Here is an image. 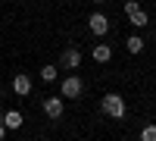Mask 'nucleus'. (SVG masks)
<instances>
[{
	"label": "nucleus",
	"mask_w": 156,
	"mask_h": 141,
	"mask_svg": "<svg viewBox=\"0 0 156 141\" xmlns=\"http://www.w3.org/2000/svg\"><path fill=\"white\" fill-rule=\"evenodd\" d=\"M100 110L106 113L109 119H125V113H128L125 97H122V94H115V91H109V94H103V97H100Z\"/></svg>",
	"instance_id": "1"
},
{
	"label": "nucleus",
	"mask_w": 156,
	"mask_h": 141,
	"mask_svg": "<svg viewBox=\"0 0 156 141\" xmlns=\"http://www.w3.org/2000/svg\"><path fill=\"white\" fill-rule=\"evenodd\" d=\"M125 16H128V25H131V28H144V25L150 22L147 9L140 6L137 0H125Z\"/></svg>",
	"instance_id": "2"
},
{
	"label": "nucleus",
	"mask_w": 156,
	"mask_h": 141,
	"mask_svg": "<svg viewBox=\"0 0 156 141\" xmlns=\"http://www.w3.org/2000/svg\"><path fill=\"white\" fill-rule=\"evenodd\" d=\"M84 91V82L78 79V75H66V79L59 82V97H69V100H78Z\"/></svg>",
	"instance_id": "3"
},
{
	"label": "nucleus",
	"mask_w": 156,
	"mask_h": 141,
	"mask_svg": "<svg viewBox=\"0 0 156 141\" xmlns=\"http://www.w3.org/2000/svg\"><path fill=\"white\" fill-rule=\"evenodd\" d=\"M59 66L62 69H78V66H81V50H78V47H66V50H62V54H59Z\"/></svg>",
	"instance_id": "4"
},
{
	"label": "nucleus",
	"mask_w": 156,
	"mask_h": 141,
	"mask_svg": "<svg viewBox=\"0 0 156 141\" xmlns=\"http://www.w3.org/2000/svg\"><path fill=\"white\" fill-rule=\"evenodd\" d=\"M44 116L47 119H59L62 116V97H44Z\"/></svg>",
	"instance_id": "5"
},
{
	"label": "nucleus",
	"mask_w": 156,
	"mask_h": 141,
	"mask_svg": "<svg viewBox=\"0 0 156 141\" xmlns=\"http://www.w3.org/2000/svg\"><path fill=\"white\" fill-rule=\"evenodd\" d=\"M87 25H90V32H94V35H106V32H109V19L103 16V13H90Z\"/></svg>",
	"instance_id": "6"
},
{
	"label": "nucleus",
	"mask_w": 156,
	"mask_h": 141,
	"mask_svg": "<svg viewBox=\"0 0 156 141\" xmlns=\"http://www.w3.org/2000/svg\"><path fill=\"white\" fill-rule=\"evenodd\" d=\"M12 91H16L19 97H25V94H31V79L25 72H19L16 79H12Z\"/></svg>",
	"instance_id": "7"
},
{
	"label": "nucleus",
	"mask_w": 156,
	"mask_h": 141,
	"mask_svg": "<svg viewBox=\"0 0 156 141\" xmlns=\"http://www.w3.org/2000/svg\"><path fill=\"white\" fill-rule=\"evenodd\" d=\"M22 122H25V116H22L19 110H6V113H3V125H6V132H9V129H22Z\"/></svg>",
	"instance_id": "8"
},
{
	"label": "nucleus",
	"mask_w": 156,
	"mask_h": 141,
	"mask_svg": "<svg viewBox=\"0 0 156 141\" xmlns=\"http://www.w3.org/2000/svg\"><path fill=\"white\" fill-rule=\"evenodd\" d=\"M112 60V47L109 44H94V63H109Z\"/></svg>",
	"instance_id": "9"
},
{
	"label": "nucleus",
	"mask_w": 156,
	"mask_h": 141,
	"mask_svg": "<svg viewBox=\"0 0 156 141\" xmlns=\"http://www.w3.org/2000/svg\"><path fill=\"white\" fill-rule=\"evenodd\" d=\"M125 50H128V54H144V38H140V35H131V38H128V41H125Z\"/></svg>",
	"instance_id": "10"
},
{
	"label": "nucleus",
	"mask_w": 156,
	"mask_h": 141,
	"mask_svg": "<svg viewBox=\"0 0 156 141\" xmlns=\"http://www.w3.org/2000/svg\"><path fill=\"white\" fill-rule=\"evenodd\" d=\"M140 141H156V122H150V125L140 129Z\"/></svg>",
	"instance_id": "11"
},
{
	"label": "nucleus",
	"mask_w": 156,
	"mask_h": 141,
	"mask_svg": "<svg viewBox=\"0 0 156 141\" xmlns=\"http://www.w3.org/2000/svg\"><path fill=\"white\" fill-rule=\"evenodd\" d=\"M56 75H59L56 66H44V69H41V79H44V82H56Z\"/></svg>",
	"instance_id": "12"
},
{
	"label": "nucleus",
	"mask_w": 156,
	"mask_h": 141,
	"mask_svg": "<svg viewBox=\"0 0 156 141\" xmlns=\"http://www.w3.org/2000/svg\"><path fill=\"white\" fill-rule=\"evenodd\" d=\"M90 3H103V0H90Z\"/></svg>",
	"instance_id": "13"
}]
</instances>
